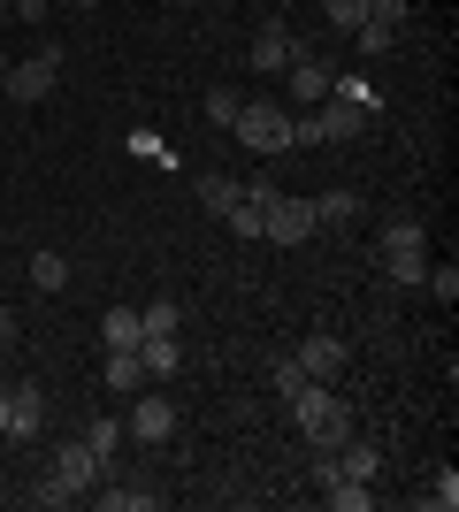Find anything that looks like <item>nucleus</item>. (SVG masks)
Returning <instances> with one entry per match:
<instances>
[{"label":"nucleus","mask_w":459,"mask_h":512,"mask_svg":"<svg viewBox=\"0 0 459 512\" xmlns=\"http://www.w3.org/2000/svg\"><path fill=\"white\" fill-rule=\"evenodd\" d=\"M375 260H383V276H391L398 291H414V283L429 276V230H421V222H391L383 245H375Z\"/></svg>","instance_id":"nucleus-1"},{"label":"nucleus","mask_w":459,"mask_h":512,"mask_svg":"<svg viewBox=\"0 0 459 512\" xmlns=\"http://www.w3.org/2000/svg\"><path fill=\"white\" fill-rule=\"evenodd\" d=\"M230 138L253 153H284L291 146V107L284 100H245L238 107V123H230Z\"/></svg>","instance_id":"nucleus-2"},{"label":"nucleus","mask_w":459,"mask_h":512,"mask_svg":"<svg viewBox=\"0 0 459 512\" xmlns=\"http://www.w3.org/2000/svg\"><path fill=\"white\" fill-rule=\"evenodd\" d=\"M54 85H62V46H39V54L8 62V77H0V92H8L16 107H39Z\"/></svg>","instance_id":"nucleus-3"},{"label":"nucleus","mask_w":459,"mask_h":512,"mask_svg":"<svg viewBox=\"0 0 459 512\" xmlns=\"http://www.w3.org/2000/svg\"><path fill=\"white\" fill-rule=\"evenodd\" d=\"M39 428H46V390L39 383H16L8 398H0V436H8V444H31Z\"/></svg>","instance_id":"nucleus-4"},{"label":"nucleus","mask_w":459,"mask_h":512,"mask_svg":"<svg viewBox=\"0 0 459 512\" xmlns=\"http://www.w3.org/2000/svg\"><path fill=\"white\" fill-rule=\"evenodd\" d=\"M314 230H322L314 207H306V199H284V192H276V207L261 214V245H306Z\"/></svg>","instance_id":"nucleus-5"},{"label":"nucleus","mask_w":459,"mask_h":512,"mask_svg":"<svg viewBox=\"0 0 459 512\" xmlns=\"http://www.w3.org/2000/svg\"><path fill=\"white\" fill-rule=\"evenodd\" d=\"M291 54H299V31H291L284 16H268V23H261V39H253V69H261V77H284Z\"/></svg>","instance_id":"nucleus-6"},{"label":"nucleus","mask_w":459,"mask_h":512,"mask_svg":"<svg viewBox=\"0 0 459 512\" xmlns=\"http://www.w3.org/2000/svg\"><path fill=\"white\" fill-rule=\"evenodd\" d=\"M284 77H291V100H299V107H314V100H329V77H337V69H329L322 54H314V46L299 39V54H291V69H284Z\"/></svg>","instance_id":"nucleus-7"},{"label":"nucleus","mask_w":459,"mask_h":512,"mask_svg":"<svg viewBox=\"0 0 459 512\" xmlns=\"http://www.w3.org/2000/svg\"><path fill=\"white\" fill-rule=\"evenodd\" d=\"M123 436H138V444H169V436H176V406L161 398V390H146V398H138V413L123 421Z\"/></svg>","instance_id":"nucleus-8"},{"label":"nucleus","mask_w":459,"mask_h":512,"mask_svg":"<svg viewBox=\"0 0 459 512\" xmlns=\"http://www.w3.org/2000/svg\"><path fill=\"white\" fill-rule=\"evenodd\" d=\"M291 360H299L314 383H337V367H345V337H337V329H314V337H306Z\"/></svg>","instance_id":"nucleus-9"},{"label":"nucleus","mask_w":459,"mask_h":512,"mask_svg":"<svg viewBox=\"0 0 459 512\" xmlns=\"http://www.w3.org/2000/svg\"><path fill=\"white\" fill-rule=\"evenodd\" d=\"M92 505H100V512H153L161 490H146V482H131V474H115L108 490H92Z\"/></svg>","instance_id":"nucleus-10"},{"label":"nucleus","mask_w":459,"mask_h":512,"mask_svg":"<svg viewBox=\"0 0 459 512\" xmlns=\"http://www.w3.org/2000/svg\"><path fill=\"white\" fill-rule=\"evenodd\" d=\"M138 367H146V383H176V375H184V344L176 337H146L138 344Z\"/></svg>","instance_id":"nucleus-11"},{"label":"nucleus","mask_w":459,"mask_h":512,"mask_svg":"<svg viewBox=\"0 0 459 512\" xmlns=\"http://www.w3.org/2000/svg\"><path fill=\"white\" fill-rule=\"evenodd\" d=\"M54 474H62V482H69V490H77V497H85L92 482H100V459H92V444H85V436L54 451Z\"/></svg>","instance_id":"nucleus-12"},{"label":"nucleus","mask_w":459,"mask_h":512,"mask_svg":"<svg viewBox=\"0 0 459 512\" xmlns=\"http://www.w3.org/2000/svg\"><path fill=\"white\" fill-rule=\"evenodd\" d=\"M100 337H108V352H138V344H146V321H138V306H108Z\"/></svg>","instance_id":"nucleus-13"},{"label":"nucleus","mask_w":459,"mask_h":512,"mask_svg":"<svg viewBox=\"0 0 459 512\" xmlns=\"http://www.w3.org/2000/svg\"><path fill=\"white\" fill-rule=\"evenodd\" d=\"M100 383H108L115 398H138V390H146V367H138V352H108V367H100Z\"/></svg>","instance_id":"nucleus-14"},{"label":"nucleus","mask_w":459,"mask_h":512,"mask_svg":"<svg viewBox=\"0 0 459 512\" xmlns=\"http://www.w3.org/2000/svg\"><path fill=\"white\" fill-rule=\"evenodd\" d=\"M238 199H245V184H238V176H199V207H207V214H230V207H238Z\"/></svg>","instance_id":"nucleus-15"},{"label":"nucleus","mask_w":459,"mask_h":512,"mask_svg":"<svg viewBox=\"0 0 459 512\" xmlns=\"http://www.w3.org/2000/svg\"><path fill=\"white\" fill-rule=\"evenodd\" d=\"M306 207H314V222H329V230L360 222V192H322V199H306Z\"/></svg>","instance_id":"nucleus-16"},{"label":"nucleus","mask_w":459,"mask_h":512,"mask_svg":"<svg viewBox=\"0 0 459 512\" xmlns=\"http://www.w3.org/2000/svg\"><path fill=\"white\" fill-rule=\"evenodd\" d=\"M322 497H329L337 512H368V505H375V490H368V482H352V474H329Z\"/></svg>","instance_id":"nucleus-17"},{"label":"nucleus","mask_w":459,"mask_h":512,"mask_svg":"<svg viewBox=\"0 0 459 512\" xmlns=\"http://www.w3.org/2000/svg\"><path fill=\"white\" fill-rule=\"evenodd\" d=\"M69 283V260L54 253V245H46V253H31V291H62Z\"/></svg>","instance_id":"nucleus-18"},{"label":"nucleus","mask_w":459,"mask_h":512,"mask_svg":"<svg viewBox=\"0 0 459 512\" xmlns=\"http://www.w3.org/2000/svg\"><path fill=\"white\" fill-rule=\"evenodd\" d=\"M138 321H146V337H176V329H184V306L153 299V306H138Z\"/></svg>","instance_id":"nucleus-19"},{"label":"nucleus","mask_w":459,"mask_h":512,"mask_svg":"<svg viewBox=\"0 0 459 512\" xmlns=\"http://www.w3.org/2000/svg\"><path fill=\"white\" fill-rule=\"evenodd\" d=\"M238 107H245V92L215 85V92H207V123H222V130H230V123H238Z\"/></svg>","instance_id":"nucleus-20"},{"label":"nucleus","mask_w":459,"mask_h":512,"mask_svg":"<svg viewBox=\"0 0 459 512\" xmlns=\"http://www.w3.org/2000/svg\"><path fill=\"white\" fill-rule=\"evenodd\" d=\"M69 497H77V490H69V482H62L54 467H46L39 482H31V505H46V512H54V505H69Z\"/></svg>","instance_id":"nucleus-21"},{"label":"nucleus","mask_w":459,"mask_h":512,"mask_svg":"<svg viewBox=\"0 0 459 512\" xmlns=\"http://www.w3.org/2000/svg\"><path fill=\"white\" fill-rule=\"evenodd\" d=\"M322 16L337 23V31H360V23H368V0H322Z\"/></svg>","instance_id":"nucleus-22"},{"label":"nucleus","mask_w":459,"mask_h":512,"mask_svg":"<svg viewBox=\"0 0 459 512\" xmlns=\"http://www.w3.org/2000/svg\"><path fill=\"white\" fill-rule=\"evenodd\" d=\"M421 283H429V291H437L444 306L459 299V268H452V260H429V276H421Z\"/></svg>","instance_id":"nucleus-23"},{"label":"nucleus","mask_w":459,"mask_h":512,"mask_svg":"<svg viewBox=\"0 0 459 512\" xmlns=\"http://www.w3.org/2000/svg\"><path fill=\"white\" fill-rule=\"evenodd\" d=\"M268 383H276V398H291V390L306 383V367L299 360H268Z\"/></svg>","instance_id":"nucleus-24"},{"label":"nucleus","mask_w":459,"mask_h":512,"mask_svg":"<svg viewBox=\"0 0 459 512\" xmlns=\"http://www.w3.org/2000/svg\"><path fill=\"white\" fill-rule=\"evenodd\" d=\"M391 39H398V31H383V23H360V31H352L360 54H391Z\"/></svg>","instance_id":"nucleus-25"},{"label":"nucleus","mask_w":459,"mask_h":512,"mask_svg":"<svg viewBox=\"0 0 459 512\" xmlns=\"http://www.w3.org/2000/svg\"><path fill=\"white\" fill-rule=\"evenodd\" d=\"M429 505H437V512H452V505H459V474H452V467L429 482Z\"/></svg>","instance_id":"nucleus-26"},{"label":"nucleus","mask_w":459,"mask_h":512,"mask_svg":"<svg viewBox=\"0 0 459 512\" xmlns=\"http://www.w3.org/2000/svg\"><path fill=\"white\" fill-rule=\"evenodd\" d=\"M368 23H383V31H398V23H406V0H368Z\"/></svg>","instance_id":"nucleus-27"},{"label":"nucleus","mask_w":459,"mask_h":512,"mask_svg":"<svg viewBox=\"0 0 459 512\" xmlns=\"http://www.w3.org/2000/svg\"><path fill=\"white\" fill-rule=\"evenodd\" d=\"M46 8H54V0H8V16H16V23H46Z\"/></svg>","instance_id":"nucleus-28"},{"label":"nucleus","mask_w":459,"mask_h":512,"mask_svg":"<svg viewBox=\"0 0 459 512\" xmlns=\"http://www.w3.org/2000/svg\"><path fill=\"white\" fill-rule=\"evenodd\" d=\"M0 344H8V306H0Z\"/></svg>","instance_id":"nucleus-29"},{"label":"nucleus","mask_w":459,"mask_h":512,"mask_svg":"<svg viewBox=\"0 0 459 512\" xmlns=\"http://www.w3.org/2000/svg\"><path fill=\"white\" fill-rule=\"evenodd\" d=\"M0 77H8V46H0Z\"/></svg>","instance_id":"nucleus-30"},{"label":"nucleus","mask_w":459,"mask_h":512,"mask_svg":"<svg viewBox=\"0 0 459 512\" xmlns=\"http://www.w3.org/2000/svg\"><path fill=\"white\" fill-rule=\"evenodd\" d=\"M0 398H8V375H0Z\"/></svg>","instance_id":"nucleus-31"},{"label":"nucleus","mask_w":459,"mask_h":512,"mask_svg":"<svg viewBox=\"0 0 459 512\" xmlns=\"http://www.w3.org/2000/svg\"><path fill=\"white\" fill-rule=\"evenodd\" d=\"M77 8H100V0H77Z\"/></svg>","instance_id":"nucleus-32"},{"label":"nucleus","mask_w":459,"mask_h":512,"mask_svg":"<svg viewBox=\"0 0 459 512\" xmlns=\"http://www.w3.org/2000/svg\"><path fill=\"white\" fill-rule=\"evenodd\" d=\"M0 16H8V0H0Z\"/></svg>","instance_id":"nucleus-33"}]
</instances>
